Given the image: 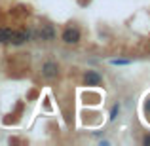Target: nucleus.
Masks as SVG:
<instances>
[{
  "label": "nucleus",
  "mask_w": 150,
  "mask_h": 146,
  "mask_svg": "<svg viewBox=\"0 0 150 146\" xmlns=\"http://www.w3.org/2000/svg\"><path fill=\"white\" fill-rule=\"evenodd\" d=\"M63 42L65 44H78L80 42V30L76 29V27H67L65 30H63Z\"/></svg>",
  "instance_id": "1"
},
{
  "label": "nucleus",
  "mask_w": 150,
  "mask_h": 146,
  "mask_svg": "<svg viewBox=\"0 0 150 146\" xmlns=\"http://www.w3.org/2000/svg\"><path fill=\"white\" fill-rule=\"evenodd\" d=\"M57 74H59L57 63L48 61V63H44V65H42V76H44L46 80H53V78H57Z\"/></svg>",
  "instance_id": "2"
},
{
  "label": "nucleus",
  "mask_w": 150,
  "mask_h": 146,
  "mask_svg": "<svg viewBox=\"0 0 150 146\" xmlns=\"http://www.w3.org/2000/svg\"><path fill=\"white\" fill-rule=\"evenodd\" d=\"M84 82H86V85L95 87V85H101L103 78H101L99 72H95V70H88V72H86V76H84Z\"/></svg>",
  "instance_id": "3"
},
{
  "label": "nucleus",
  "mask_w": 150,
  "mask_h": 146,
  "mask_svg": "<svg viewBox=\"0 0 150 146\" xmlns=\"http://www.w3.org/2000/svg\"><path fill=\"white\" fill-rule=\"evenodd\" d=\"M30 38V32H27V30H21V32H13V36H11V44H15V46H21V44H25L27 40Z\"/></svg>",
  "instance_id": "4"
},
{
  "label": "nucleus",
  "mask_w": 150,
  "mask_h": 146,
  "mask_svg": "<svg viewBox=\"0 0 150 146\" xmlns=\"http://www.w3.org/2000/svg\"><path fill=\"white\" fill-rule=\"evenodd\" d=\"M40 38H42V40H53V38H55L53 27H51V25H42V29H40Z\"/></svg>",
  "instance_id": "5"
},
{
  "label": "nucleus",
  "mask_w": 150,
  "mask_h": 146,
  "mask_svg": "<svg viewBox=\"0 0 150 146\" xmlns=\"http://www.w3.org/2000/svg\"><path fill=\"white\" fill-rule=\"evenodd\" d=\"M11 36H13V30H11V29H6V27H0V42H2V44L10 42V40H11Z\"/></svg>",
  "instance_id": "6"
},
{
  "label": "nucleus",
  "mask_w": 150,
  "mask_h": 146,
  "mask_svg": "<svg viewBox=\"0 0 150 146\" xmlns=\"http://www.w3.org/2000/svg\"><path fill=\"white\" fill-rule=\"evenodd\" d=\"M129 59H112L110 61V65H114V66H124V65H129Z\"/></svg>",
  "instance_id": "7"
},
{
  "label": "nucleus",
  "mask_w": 150,
  "mask_h": 146,
  "mask_svg": "<svg viewBox=\"0 0 150 146\" xmlns=\"http://www.w3.org/2000/svg\"><path fill=\"white\" fill-rule=\"evenodd\" d=\"M118 112H120V106H118V104H114V106H112V110H110V120H116Z\"/></svg>",
  "instance_id": "8"
},
{
  "label": "nucleus",
  "mask_w": 150,
  "mask_h": 146,
  "mask_svg": "<svg viewBox=\"0 0 150 146\" xmlns=\"http://www.w3.org/2000/svg\"><path fill=\"white\" fill-rule=\"evenodd\" d=\"M143 142H144V144H146V146L150 144V135H146V137H144V139H143Z\"/></svg>",
  "instance_id": "9"
}]
</instances>
